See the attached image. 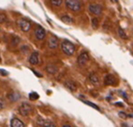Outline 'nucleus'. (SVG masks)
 <instances>
[{"mask_svg":"<svg viewBox=\"0 0 133 127\" xmlns=\"http://www.w3.org/2000/svg\"><path fill=\"white\" fill-rule=\"evenodd\" d=\"M0 61H1V58H0Z\"/></svg>","mask_w":133,"mask_h":127,"instance_id":"29","label":"nucleus"},{"mask_svg":"<svg viewBox=\"0 0 133 127\" xmlns=\"http://www.w3.org/2000/svg\"><path fill=\"white\" fill-rule=\"evenodd\" d=\"M89 11L91 12L92 13L95 15H99L102 13V11H103V7L100 5H97V4H91L89 5Z\"/></svg>","mask_w":133,"mask_h":127,"instance_id":"5","label":"nucleus"},{"mask_svg":"<svg viewBox=\"0 0 133 127\" xmlns=\"http://www.w3.org/2000/svg\"><path fill=\"white\" fill-rule=\"evenodd\" d=\"M42 127H56V126H55V124H52V123H47V124H43Z\"/></svg>","mask_w":133,"mask_h":127,"instance_id":"25","label":"nucleus"},{"mask_svg":"<svg viewBox=\"0 0 133 127\" xmlns=\"http://www.w3.org/2000/svg\"><path fill=\"white\" fill-rule=\"evenodd\" d=\"M58 41L55 37H50V38L49 39V47H50V48L54 49V48H56L57 47H58Z\"/></svg>","mask_w":133,"mask_h":127,"instance_id":"10","label":"nucleus"},{"mask_svg":"<svg viewBox=\"0 0 133 127\" xmlns=\"http://www.w3.org/2000/svg\"><path fill=\"white\" fill-rule=\"evenodd\" d=\"M32 107L30 104H28V103H23V104H22L19 107V113H20V115H22L23 116H28V115L32 112Z\"/></svg>","mask_w":133,"mask_h":127,"instance_id":"3","label":"nucleus"},{"mask_svg":"<svg viewBox=\"0 0 133 127\" xmlns=\"http://www.w3.org/2000/svg\"><path fill=\"white\" fill-rule=\"evenodd\" d=\"M92 25H93V28L94 29H97L98 28V25H99V21L97 18H94L92 20Z\"/></svg>","mask_w":133,"mask_h":127,"instance_id":"18","label":"nucleus"},{"mask_svg":"<svg viewBox=\"0 0 133 127\" xmlns=\"http://www.w3.org/2000/svg\"><path fill=\"white\" fill-rule=\"evenodd\" d=\"M18 25L20 27V29L23 31V32H29L31 29V23H29L28 21L24 20V19H21V20L18 21Z\"/></svg>","mask_w":133,"mask_h":127,"instance_id":"4","label":"nucleus"},{"mask_svg":"<svg viewBox=\"0 0 133 127\" xmlns=\"http://www.w3.org/2000/svg\"><path fill=\"white\" fill-rule=\"evenodd\" d=\"M89 80H90V81H91L92 83H94V84H98V83H99V78L95 73H91V74H90V75H89Z\"/></svg>","mask_w":133,"mask_h":127,"instance_id":"13","label":"nucleus"},{"mask_svg":"<svg viewBox=\"0 0 133 127\" xmlns=\"http://www.w3.org/2000/svg\"><path fill=\"white\" fill-rule=\"evenodd\" d=\"M65 85L66 88H68V89L72 91H76V89H77V85H76V83H73V81H66L65 83Z\"/></svg>","mask_w":133,"mask_h":127,"instance_id":"15","label":"nucleus"},{"mask_svg":"<svg viewBox=\"0 0 133 127\" xmlns=\"http://www.w3.org/2000/svg\"><path fill=\"white\" fill-rule=\"evenodd\" d=\"M50 2L52 3V5H57V6H59V5L62 4V1H61V0H58V1H55V0H51Z\"/></svg>","mask_w":133,"mask_h":127,"instance_id":"22","label":"nucleus"},{"mask_svg":"<svg viewBox=\"0 0 133 127\" xmlns=\"http://www.w3.org/2000/svg\"><path fill=\"white\" fill-rule=\"evenodd\" d=\"M7 98H8L11 101L14 102V101H16L20 99V95H19V93L15 92V91H12V92L7 94Z\"/></svg>","mask_w":133,"mask_h":127,"instance_id":"12","label":"nucleus"},{"mask_svg":"<svg viewBox=\"0 0 133 127\" xmlns=\"http://www.w3.org/2000/svg\"><path fill=\"white\" fill-rule=\"evenodd\" d=\"M7 20V16L5 14V13H0V23H3L5 21H6Z\"/></svg>","mask_w":133,"mask_h":127,"instance_id":"19","label":"nucleus"},{"mask_svg":"<svg viewBox=\"0 0 133 127\" xmlns=\"http://www.w3.org/2000/svg\"><path fill=\"white\" fill-rule=\"evenodd\" d=\"M122 127H129V125L127 124H125V123H122Z\"/></svg>","mask_w":133,"mask_h":127,"instance_id":"27","label":"nucleus"},{"mask_svg":"<svg viewBox=\"0 0 133 127\" xmlns=\"http://www.w3.org/2000/svg\"><path fill=\"white\" fill-rule=\"evenodd\" d=\"M62 127H71L70 125H68V124H65V125H63Z\"/></svg>","mask_w":133,"mask_h":127,"instance_id":"28","label":"nucleus"},{"mask_svg":"<svg viewBox=\"0 0 133 127\" xmlns=\"http://www.w3.org/2000/svg\"><path fill=\"white\" fill-rule=\"evenodd\" d=\"M29 97H30V99H32V100H35V99H38L39 95L37 94L36 92H32V93H30Z\"/></svg>","mask_w":133,"mask_h":127,"instance_id":"20","label":"nucleus"},{"mask_svg":"<svg viewBox=\"0 0 133 127\" xmlns=\"http://www.w3.org/2000/svg\"><path fill=\"white\" fill-rule=\"evenodd\" d=\"M84 102H85L87 105H88V106H91L92 107H94V108L97 109V110H100L99 107H98V106H96V105H95V104H93L92 102H89V101H84Z\"/></svg>","mask_w":133,"mask_h":127,"instance_id":"21","label":"nucleus"},{"mask_svg":"<svg viewBox=\"0 0 133 127\" xmlns=\"http://www.w3.org/2000/svg\"><path fill=\"white\" fill-rule=\"evenodd\" d=\"M0 75L2 76H7L8 75V73H7L5 70H3V69H0Z\"/></svg>","mask_w":133,"mask_h":127,"instance_id":"24","label":"nucleus"},{"mask_svg":"<svg viewBox=\"0 0 133 127\" xmlns=\"http://www.w3.org/2000/svg\"><path fill=\"white\" fill-rule=\"evenodd\" d=\"M46 70H47V72H48L49 73L54 74V73H57V71H58V68H57L55 65H53V64H49V65L46 67Z\"/></svg>","mask_w":133,"mask_h":127,"instance_id":"14","label":"nucleus"},{"mask_svg":"<svg viewBox=\"0 0 133 127\" xmlns=\"http://www.w3.org/2000/svg\"><path fill=\"white\" fill-rule=\"evenodd\" d=\"M29 62H30V64H33V65L38 64V63H39V54L37 53V52L32 53V55H31L30 58H29Z\"/></svg>","mask_w":133,"mask_h":127,"instance_id":"9","label":"nucleus"},{"mask_svg":"<svg viewBox=\"0 0 133 127\" xmlns=\"http://www.w3.org/2000/svg\"><path fill=\"white\" fill-rule=\"evenodd\" d=\"M89 60V56L87 52H83L79 55V56L77 57V63L80 66L85 65L87 63V61Z\"/></svg>","mask_w":133,"mask_h":127,"instance_id":"6","label":"nucleus"},{"mask_svg":"<svg viewBox=\"0 0 133 127\" xmlns=\"http://www.w3.org/2000/svg\"><path fill=\"white\" fill-rule=\"evenodd\" d=\"M118 34H119V36L121 37L122 39H123V40H126L128 37H127V35H126V32H124V30H123L122 28H121V27H119L118 28Z\"/></svg>","mask_w":133,"mask_h":127,"instance_id":"16","label":"nucleus"},{"mask_svg":"<svg viewBox=\"0 0 133 127\" xmlns=\"http://www.w3.org/2000/svg\"><path fill=\"white\" fill-rule=\"evenodd\" d=\"M35 36H36V38L40 40H43V39L45 38V36H46V32H45V30L42 28V26L37 27V29L35 30Z\"/></svg>","mask_w":133,"mask_h":127,"instance_id":"7","label":"nucleus"},{"mask_svg":"<svg viewBox=\"0 0 133 127\" xmlns=\"http://www.w3.org/2000/svg\"><path fill=\"white\" fill-rule=\"evenodd\" d=\"M5 107V102L4 99H0V109H3Z\"/></svg>","mask_w":133,"mask_h":127,"instance_id":"23","label":"nucleus"},{"mask_svg":"<svg viewBox=\"0 0 133 127\" xmlns=\"http://www.w3.org/2000/svg\"><path fill=\"white\" fill-rule=\"evenodd\" d=\"M11 127H24V124L18 118H13L11 120Z\"/></svg>","mask_w":133,"mask_h":127,"instance_id":"11","label":"nucleus"},{"mask_svg":"<svg viewBox=\"0 0 133 127\" xmlns=\"http://www.w3.org/2000/svg\"><path fill=\"white\" fill-rule=\"evenodd\" d=\"M61 21L65 23H68V24H70V23H73V20L72 18H70L68 15H64V16L61 17Z\"/></svg>","mask_w":133,"mask_h":127,"instance_id":"17","label":"nucleus"},{"mask_svg":"<svg viewBox=\"0 0 133 127\" xmlns=\"http://www.w3.org/2000/svg\"><path fill=\"white\" fill-rule=\"evenodd\" d=\"M119 116L122 117V118L124 119V118H126V117L128 116V115H126L125 113H123V112H120V113H119Z\"/></svg>","mask_w":133,"mask_h":127,"instance_id":"26","label":"nucleus"},{"mask_svg":"<svg viewBox=\"0 0 133 127\" xmlns=\"http://www.w3.org/2000/svg\"><path fill=\"white\" fill-rule=\"evenodd\" d=\"M61 49L66 55H68V56H72V55L75 53L76 48H75V45L72 42L68 41V40H64V41L61 43Z\"/></svg>","mask_w":133,"mask_h":127,"instance_id":"1","label":"nucleus"},{"mask_svg":"<svg viewBox=\"0 0 133 127\" xmlns=\"http://www.w3.org/2000/svg\"><path fill=\"white\" fill-rule=\"evenodd\" d=\"M65 3L66 7L71 11L77 12L81 8V3L79 1H77V0H66Z\"/></svg>","mask_w":133,"mask_h":127,"instance_id":"2","label":"nucleus"},{"mask_svg":"<svg viewBox=\"0 0 133 127\" xmlns=\"http://www.w3.org/2000/svg\"><path fill=\"white\" fill-rule=\"evenodd\" d=\"M117 83L116 78L112 74H107L104 78V84L105 85H115Z\"/></svg>","mask_w":133,"mask_h":127,"instance_id":"8","label":"nucleus"}]
</instances>
